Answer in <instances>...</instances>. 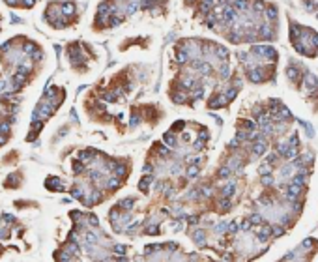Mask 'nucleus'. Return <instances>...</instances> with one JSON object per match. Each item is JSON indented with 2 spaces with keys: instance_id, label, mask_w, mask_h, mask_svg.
Instances as JSON below:
<instances>
[{
  "instance_id": "2",
  "label": "nucleus",
  "mask_w": 318,
  "mask_h": 262,
  "mask_svg": "<svg viewBox=\"0 0 318 262\" xmlns=\"http://www.w3.org/2000/svg\"><path fill=\"white\" fill-rule=\"evenodd\" d=\"M286 75H288V79H298V77H300V73H298V69H296V68H288V69H286Z\"/></svg>"
},
{
  "instance_id": "3",
  "label": "nucleus",
  "mask_w": 318,
  "mask_h": 262,
  "mask_svg": "<svg viewBox=\"0 0 318 262\" xmlns=\"http://www.w3.org/2000/svg\"><path fill=\"white\" fill-rule=\"evenodd\" d=\"M266 15H268V19L273 21V19L277 17V9H275V8H268V9H266Z\"/></svg>"
},
{
  "instance_id": "1",
  "label": "nucleus",
  "mask_w": 318,
  "mask_h": 262,
  "mask_svg": "<svg viewBox=\"0 0 318 262\" xmlns=\"http://www.w3.org/2000/svg\"><path fill=\"white\" fill-rule=\"evenodd\" d=\"M266 152V144H264V140H258V143L253 146V154L255 156H260V154H264Z\"/></svg>"
},
{
  "instance_id": "4",
  "label": "nucleus",
  "mask_w": 318,
  "mask_h": 262,
  "mask_svg": "<svg viewBox=\"0 0 318 262\" xmlns=\"http://www.w3.org/2000/svg\"><path fill=\"white\" fill-rule=\"evenodd\" d=\"M288 144H290V146H298V135H296V133L290 137V143H288Z\"/></svg>"
}]
</instances>
